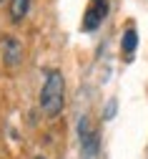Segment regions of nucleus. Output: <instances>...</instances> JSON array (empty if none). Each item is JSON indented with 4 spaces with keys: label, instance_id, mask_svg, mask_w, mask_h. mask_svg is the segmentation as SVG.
Returning <instances> with one entry per match:
<instances>
[{
    "label": "nucleus",
    "instance_id": "4",
    "mask_svg": "<svg viewBox=\"0 0 148 159\" xmlns=\"http://www.w3.org/2000/svg\"><path fill=\"white\" fill-rule=\"evenodd\" d=\"M3 61L10 68L23 61V46H20L15 38H5V41H3Z\"/></svg>",
    "mask_w": 148,
    "mask_h": 159
},
{
    "label": "nucleus",
    "instance_id": "3",
    "mask_svg": "<svg viewBox=\"0 0 148 159\" xmlns=\"http://www.w3.org/2000/svg\"><path fill=\"white\" fill-rule=\"evenodd\" d=\"M108 10H111L108 0H91V5L86 10V18H83V28L86 30H95L103 23V18L108 15Z\"/></svg>",
    "mask_w": 148,
    "mask_h": 159
},
{
    "label": "nucleus",
    "instance_id": "7",
    "mask_svg": "<svg viewBox=\"0 0 148 159\" xmlns=\"http://www.w3.org/2000/svg\"><path fill=\"white\" fill-rule=\"evenodd\" d=\"M113 111H116V101H111V106H105V119H113Z\"/></svg>",
    "mask_w": 148,
    "mask_h": 159
},
{
    "label": "nucleus",
    "instance_id": "2",
    "mask_svg": "<svg viewBox=\"0 0 148 159\" xmlns=\"http://www.w3.org/2000/svg\"><path fill=\"white\" fill-rule=\"evenodd\" d=\"M78 139H80L83 159H95V154H98V134H95L88 116H83L78 121Z\"/></svg>",
    "mask_w": 148,
    "mask_h": 159
},
{
    "label": "nucleus",
    "instance_id": "8",
    "mask_svg": "<svg viewBox=\"0 0 148 159\" xmlns=\"http://www.w3.org/2000/svg\"><path fill=\"white\" fill-rule=\"evenodd\" d=\"M35 159H43V157H35Z\"/></svg>",
    "mask_w": 148,
    "mask_h": 159
},
{
    "label": "nucleus",
    "instance_id": "6",
    "mask_svg": "<svg viewBox=\"0 0 148 159\" xmlns=\"http://www.w3.org/2000/svg\"><path fill=\"white\" fill-rule=\"evenodd\" d=\"M28 10H30V0H10V18L15 23L23 20L28 15Z\"/></svg>",
    "mask_w": 148,
    "mask_h": 159
},
{
    "label": "nucleus",
    "instance_id": "1",
    "mask_svg": "<svg viewBox=\"0 0 148 159\" xmlns=\"http://www.w3.org/2000/svg\"><path fill=\"white\" fill-rule=\"evenodd\" d=\"M63 104H66V78L60 71H50L40 89V109L48 116H58L63 111Z\"/></svg>",
    "mask_w": 148,
    "mask_h": 159
},
{
    "label": "nucleus",
    "instance_id": "5",
    "mask_svg": "<svg viewBox=\"0 0 148 159\" xmlns=\"http://www.w3.org/2000/svg\"><path fill=\"white\" fill-rule=\"evenodd\" d=\"M121 48H123V58H125V61H131L133 53H136V48H138V33H136L133 28H128V30L123 33V43H121Z\"/></svg>",
    "mask_w": 148,
    "mask_h": 159
}]
</instances>
